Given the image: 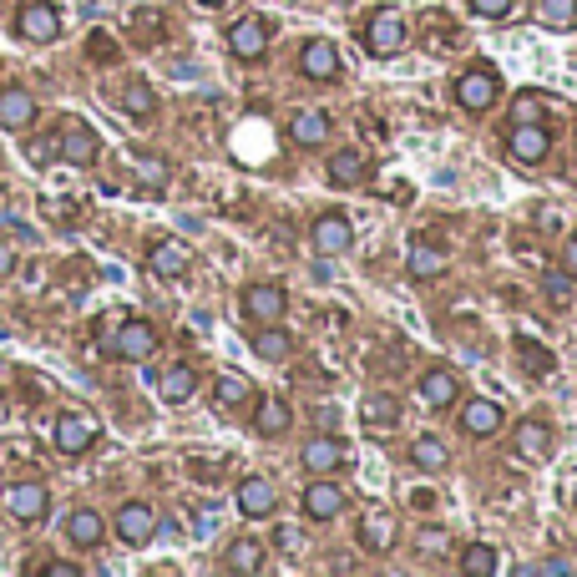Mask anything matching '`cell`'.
Returning <instances> with one entry per match:
<instances>
[{
    "label": "cell",
    "instance_id": "1",
    "mask_svg": "<svg viewBox=\"0 0 577 577\" xmlns=\"http://www.w3.org/2000/svg\"><path fill=\"white\" fill-rule=\"evenodd\" d=\"M152 350H157V329H152L147 319H122V324H117V335H112V345H107V355L132 360V365L152 360Z\"/></svg>",
    "mask_w": 577,
    "mask_h": 577
},
{
    "label": "cell",
    "instance_id": "2",
    "mask_svg": "<svg viewBox=\"0 0 577 577\" xmlns=\"http://www.w3.org/2000/svg\"><path fill=\"white\" fill-rule=\"evenodd\" d=\"M97 446V416H87V410H66V416L56 421V451L61 456H81Z\"/></svg>",
    "mask_w": 577,
    "mask_h": 577
},
{
    "label": "cell",
    "instance_id": "3",
    "mask_svg": "<svg viewBox=\"0 0 577 577\" xmlns=\"http://www.w3.org/2000/svg\"><path fill=\"white\" fill-rule=\"evenodd\" d=\"M405 16L400 11H375L370 16V26H365V51L370 56H395L400 46H405Z\"/></svg>",
    "mask_w": 577,
    "mask_h": 577
},
{
    "label": "cell",
    "instance_id": "4",
    "mask_svg": "<svg viewBox=\"0 0 577 577\" xmlns=\"http://www.w3.org/2000/svg\"><path fill=\"white\" fill-rule=\"evenodd\" d=\"M497 76H491L486 66H471V71H461V81H456V102L466 107V112H486L491 102H497Z\"/></svg>",
    "mask_w": 577,
    "mask_h": 577
},
{
    "label": "cell",
    "instance_id": "5",
    "mask_svg": "<svg viewBox=\"0 0 577 577\" xmlns=\"http://www.w3.org/2000/svg\"><path fill=\"white\" fill-rule=\"evenodd\" d=\"M56 147H61V157H66V162H76V168H92L102 142H97V132H92L87 122H61Z\"/></svg>",
    "mask_w": 577,
    "mask_h": 577
},
{
    "label": "cell",
    "instance_id": "6",
    "mask_svg": "<svg viewBox=\"0 0 577 577\" xmlns=\"http://www.w3.org/2000/svg\"><path fill=\"white\" fill-rule=\"evenodd\" d=\"M289 309V294L279 284H254V289H243V314H249L254 324H279Z\"/></svg>",
    "mask_w": 577,
    "mask_h": 577
},
{
    "label": "cell",
    "instance_id": "7",
    "mask_svg": "<svg viewBox=\"0 0 577 577\" xmlns=\"http://www.w3.org/2000/svg\"><path fill=\"white\" fill-rule=\"evenodd\" d=\"M547 147H552V137H547L542 122H517L512 137H507V152L522 162V168H537V162L547 157Z\"/></svg>",
    "mask_w": 577,
    "mask_h": 577
},
{
    "label": "cell",
    "instance_id": "8",
    "mask_svg": "<svg viewBox=\"0 0 577 577\" xmlns=\"http://www.w3.org/2000/svg\"><path fill=\"white\" fill-rule=\"evenodd\" d=\"M274 507H279L274 481H264V476H243V481H238V512H243V517L264 522V517H274Z\"/></svg>",
    "mask_w": 577,
    "mask_h": 577
},
{
    "label": "cell",
    "instance_id": "9",
    "mask_svg": "<svg viewBox=\"0 0 577 577\" xmlns=\"http://www.w3.org/2000/svg\"><path fill=\"white\" fill-rule=\"evenodd\" d=\"M228 46H233L238 61H259V56L269 51V21H264V16H243V21L228 31Z\"/></svg>",
    "mask_w": 577,
    "mask_h": 577
},
{
    "label": "cell",
    "instance_id": "10",
    "mask_svg": "<svg viewBox=\"0 0 577 577\" xmlns=\"http://www.w3.org/2000/svg\"><path fill=\"white\" fill-rule=\"evenodd\" d=\"M350 243H355V228H350V218H345V213H324V218L314 223V249H319L324 259L345 254Z\"/></svg>",
    "mask_w": 577,
    "mask_h": 577
},
{
    "label": "cell",
    "instance_id": "11",
    "mask_svg": "<svg viewBox=\"0 0 577 577\" xmlns=\"http://www.w3.org/2000/svg\"><path fill=\"white\" fill-rule=\"evenodd\" d=\"M340 51H335V41H309L304 51H299V71L309 76V81H335L340 76Z\"/></svg>",
    "mask_w": 577,
    "mask_h": 577
},
{
    "label": "cell",
    "instance_id": "12",
    "mask_svg": "<svg viewBox=\"0 0 577 577\" xmlns=\"http://www.w3.org/2000/svg\"><path fill=\"white\" fill-rule=\"evenodd\" d=\"M461 431H466V436H481V441L497 436V431H502V405H497V400H481V395L466 400V405H461Z\"/></svg>",
    "mask_w": 577,
    "mask_h": 577
},
{
    "label": "cell",
    "instance_id": "13",
    "mask_svg": "<svg viewBox=\"0 0 577 577\" xmlns=\"http://www.w3.org/2000/svg\"><path fill=\"white\" fill-rule=\"evenodd\" d=\"M188 264H193V254H188V243H178V238L152 243V254H147V269H152V274H162V279L188 274Z\"/></svg>",
    "mask_w": 577,
    "mask_h": 577
},
{
    "label": "cell",
    "instance_id": "14",
    "mask_svg": "<svg viewBox=\"0 0 577 577\" xmlns=\"http://www.w3.org/2000/svg\"><path fill=\"white\" fill-rule=\"evenodd\" d=\"M152 532H157V512H152L147 502H127V507L117 512V537H122V542L142 547Z\"/></svg>",
    "mask_w": 577,
    "mask_h": 577
},
{
    "label": "cell",
    "instance_id": "15",
    "mask_svg": "<svg viewBox=\"0 0 577 577\" xmlns=\"http://www.w3.org/2000/svg\"><path fill=\"white\" fill-rule=\"evenodd\" d=\"M31 122H36V97H31L26 87H6V92H0V127L21 132V127H31Z\"/></svg>",
    "mask_w": 577,
    "mask_h": 577
},
{
    "label": "cell",
    "instance_id": "16",
    "mask_svg": "<svg viewBox=\"0 0 577 577\" xmlns=\"http://www.w3.org/2000/svg\"><path fill=\"white\" fill-rule=\"evenodd\" d=\"M345 512V491L340 486H329V481H314L304 491V517L309 522H329V517H340Z\"/></svg>",
    "mask_w": 577,
    "mask_h": 577
},
{
    "label": "cell",
    "instance_id": "17",
    "mask_svg": "<svg viewBox=\"0 0 577 577\" xmlns=\"http://www.w3.org/2000/svg\"><path fill=\"white\" fill-rule=\"evenodd\" d=\"M6 512H11L16 522H41V517H46V491H41L36 481L11 486V491H6Z\"/></svg>",
    "mask_w": 577,
    "mask_h": 577
},
{
    "label": "cell",
    "instance_id": "18",
    "mask_svg": "<svg viewBox=\"0 0 577 577\" xmlns=\"http://www.w3.org/2000/svg\"><path fill=\"white\" fill-rule=\"evenodd\" d=\"M16 31L26 36V41H56V31H61V16L51 11V6H21V16H16Z\"/></svg>",
    "mask_w": 577,
    "mask_h": 577
},
{
    "label": "cell",
    "instance_id": "19",
    "mask_svg": "<svg viewBox=\"0 0 577 577\" xmlns=\"http://www.w3.org/2000/svg\"><path fill=\"white\" fill-rule=\"evenodd\" d=\"M456 395H461V380H456V370L436 365V370H426V375H421V400H426L431 410H446Z\"/></svg>",
    "mask_w": 577,
    "mask_h": 577
},
{
    "label": "cell",
    "instance_id": "20",
    "mask_svg": "<svg viewBox=\"0 0 577 577\" xmlns=\"http://www.w3.org/2000/svg\"><path fill=\"white\" fill-rule=\"evenodd\" d=\"M512 446H517V456L542 461V456L552 451V426H547V421H522V426L512 431Z\"/></svg>",
    "mask_w": 577,
    "mask_h": 577
},
{
    "label": "cell",
    "instance_id": "21",
    "mask_svg": "<svg viewBox=\"0 0 577 577\" xmlns=\"http://www.w3.org/2000/svg\"><path fill=\"white\" fill-rule=\"evenodd\" d=\"M365 173H370V162H365V152H360V147H340L335 157H329V178H335L340 188L365 183Z\"/></svg>",
    "mask_w": 577,
    "mask_h": 577
},
{
    "label": "cell",
    "instance_id": "22",
    "mask_svg": "<svg viewBox=\"0 0 577 577\" xmlns=\"http://www.w3.org/2000/svg\"><path fill=\"white\" fill-rule=\"evenodd\" d=\"M193 390H198V375H193V365H173V370H162V375H157V395L168 400V405H183Z\"/></svg>",
    "mask_w": 577,
    "mask_h": 577
},
{
    "label": "cell",
    "instance_id": "23",
    "mask_svg": "<svg viewBox=\"0 0 577 577\" xmlns=\"http://www.w3.org/2000/svg\"><path fill=\"white\" fill-rule=\"evenodd\" d=\"M340 441H329V436H314V441H304V451H299V461H304V471H335L340 466Z\"/></svg>",
    "mask_w": 577,
    "mask_h": 577
},
{
    "label": "cell",
    "instance_id": "24",
    "mask_svg": "<svg viewBox=\"0 0 577 577\" xmlns=\"http://www.w3.org/2000/svg\"><path fill=\"white\" fill-rule=\"evenodd\" d=\"M360 416H365V426H370V431H390V426L400 421V405H395V400L380 390V395H365Z\"/></svg>",
    "mask_w": 577,
    "mask_h": 577
},
{
    "label": "cell",
    "instance_id": "25",
    "mask_svg": "<svg viewBox=\"0 0 577 577\" xmlns=\"http://www.w3.org/2000/svg\"><path fill=\"white\" fill-rule=\"evenodd\" d=\"M254 431H264V436H284V431H289V405H284L279 395H264V400H259Z\"/></svg>",
    "mask_w": 577,
    "mask_h": 577
},
{
    "label": "cell",
    "instance_id": "26",
    "mask_svg": "<svg viewBox=\"0 0 577 577\" xmlns=\"http://www.w3.org/2000/svg\"><path fill=\"white\" fill-rule=\"evenodd\" d=\"M102 517L97 512H71V522H66V537H71V547H97L102 542Z\"/></svg>",
    "mask_w": 577,
    "mask_h": 577
},
{
    "label": "cell",
    "instance_id": "27",
    "mask_svg": "<svg viewBox=\"0 0 577 577\" xmlns=\"http://www.w3.org/2000/svg\"><path fill=\"white\" fill-rule=\"evenodd\" d=\"M289 132H294L299 147H324V137H329V117H324V112H299Z\"/></svg>",
    "mask_w": 577,
    "mask_h": 577
},
{
    "label": "cell",
    "instance_id": "28",
    "mask_svg": "<svg viewBox=\"0 0 577 577\" xmlns=\"http://www.w3.org/2000/svg\"><path fill=\"white\" fill-rule=\"evenodd\" d=\"M228 567H233V572H264V542L238 537V542L228 547Z\"/></svg>",
    "mask_w": 577,
    "mask_h": 577
},
{
    "label": "cell",
    "instance_id": "29",
    "mask_svg": "<svg viewBox=\"0 0 577 577\" xmlns=\"http://www.w3.org/2000/svg\"><path fill=\"white\" fill-rule=\"evenodd\" d=\"M254 350H259L264 360H289L294 340H289V329H279V324H264L259 335H254Z\"/></svg>",
    "mask_w": 577,
    "mask_h": 577
},
{
    "label": "cell",
    "instance_id": "30",
    "mask_svg": "<svg viewBox=\"0 0 577 577\" xmlns=\"http://www.w3.org/2000/svg\"><path fill=\"white\" fill-rule=\"evenodd\" d=\"M461 572L491 577V572H497V547H491V542H471V547L461 552Z\"/></svg>",
    "mask_w": 577,
    "mask_h": 577
},
{
    "label": "cell",
    "instance_id": "31",
    "mask_svg": "<svg viewBox=\"0 0 577 577\" xmlns=\"http://www.w3.org/2000/svg\"><path fill=\"white\" fill-rule=\"evenodd\" d=\"M360 542H365L370 552H385V547L395 542V522H390V517H375V512L360 517Z\"/></svg>",
    "mask_w": 577,
    "mask_h": 577
},
{
    "label": "cell",
    "instance_id": "32",
    "mask_svg": "<svg viewBox=\"0 0 577 577\" xmlns=\"http://www.w3.org/2000/svg\"><path fill=\"white\" fill-rule=\"evenodd\" d=\"M446 269V254L436 249V243H416V249H410V274L416 279H436Z\"/></svg>",
    "mask_w": 577,
    "mask_h": 577
},
{
    "label": "cell",
    "instance_id": "33",
    "mask_svg": "<svg viewBox=\"0 0 577 577\" xmlns=\"http://www.w3.org/2000/svg\"><path fill=\"white\" fill-rule=\"evenodd\" d=\"M249 390H254V385L243 380V375H233V370H223V375H218V385H213V395H218V405H223V410L243 405V400H249Z\"/></svg>",
    "mask_w": 577,
    "mask_h": 577
},
{
    "label": "cell",
    "instance_id": "34",
    "mask_svg": "<svg viewBox=\"0 0 577 577\" xmlns=\"http://www.w3.org/2000/svg\"><path fill=\"white\" fill-rule=\"evenodd\" d=\"M517 355H522V365H527L532 375H552V370H557V355L542 350L537 340H517Z\"/></svg>",
    "mask_w": 577,
    "mask_h": 577
},
{
    "label": "cell",
    "instance_id": "35",
    "mask_svg": "<svg viewBox=\"0 0 577 577\" xmlns=\"http://www.w3.org/2000/svg\"><path fill=\"white\" fill-rule=\"evenodd\" d=\"M410 461H416L421 471H441V466H446V446H441L436 436H421L416 446H410Z\"/></svg>",
    "mask_w": 577,
    "mask_h": 577
},
{
    "label": "cell",
    "instance_id": "36",
    "mask_svg": "<svg viewBox=\"0 0 577 577\" xmlns=\"http://www.w3.org/2000/svg\"><path fill=\"white\" fill-rule=\"evenodd\" d=\"M537 16H542V26L562 31L567 21H577V0H537Z\"/></svg>",
    "mask_w": 577,
    "mask_h": 577
},
{
    "label": "cell",
    "instance_id": "37",
    "mask_svg": "<svg viewBox=\"0 0 577 577\" xmlns=\"http://www.w3.org/2000/svg\"><path fill=\"white\" fill-rule=\"evenodd\" d=\"M122 107H127L132 117H152L157 97H152V87H147V81H127V92H122Z\"/></svg>",
    "mask_w": 577,
    "mask_h": 577
},
{
    "label": "cell",
    "instance_id": "38",
    "mask_svg": "<svg viewBox=\"0 0 577 577\" xmlns=\"http://www.w3.org/2000/svg\"><path fill=\"white\" fill-rule=\"evenodd\" d=\"M542 289H547L552 304H567V299H572V279H567L562 269H547V274H542Z\"/></svg>",
    "mask_w": 577,
    "mask_h": 577
},
{
    "label": "cell",
    "instance_id": "39",
    "mask_svg": "<svg viewBox=\"0 0 577 577\" xmlns=\"http://www.w3.org/2000/svg\"><path fill=\"white\" fill-rule=\"evenodd\" d=\"M512 117H517V122H542V97H537V92H522V97L512 102Z\"/></svg>",
    "mask_w": 577,
    "mask_h": 577
},
{
    "label": "cell",
    "instance_id": "40",
    "mask_svg": "<svg viewBox=\"0 0 577 577\" xmlns=\"http://www.w3.org/2000/svg\"><path fill=\"white\" fill-rule=\"evenodd\" d=\"M416 542H421L426 552H446V547H451V537H446L441 527H421V537H416Z\"/></svg>",
    "mask_w": 577,
    "mask_h": 577
},
{
    "label": "cell",
    "instance_id": "41",
    "mask_svg": "<svg viewBox=\"0 0 577 577\" xmlns=\"http://www.w3.org/2000/svg\"><path fill=\"white\" fill-rule=\"evenodd\" d=\"M471 11H476V16H507L512 0H471Z\"/></svg>",
    "mask_w": 577,
    "mask_h": 577
},
{
    "label": "cell",
    "instance_id": "42",
    "mask_svg": "<svg viewBox=\"0 0 577 577\" xmlns=\"http://www.w3.org/2000/svg\"><path fill=\"white\" fill-rule=\"evenodd\" d=\"M562 269H567V274L577 279V233L567 238V249H562Z\"/></svg>",
    "mask_w": 577,
    "mask_h": 577
},
{
    "label": "cell",
    "instance_id": "43",
    "mask_svg": "<svg viewBox=\"0 0 577 577\" xmlns=\"http://www.w3.org/2000/svg\"><path fill=\"white\" fill-rule=\"evenodd\" d=\"M11 269H16V249H11V243H6V238H0V279H6Z\"/></svg>",
    "mask_w": 577,
    "mask_h": 577
},
{
    "label": "cell",
    "instance_id": "44",
    "mask_svg": "<svg viewBox=\"0 0 577 577\" xmlns=\"http://www.w3.org/2000/svg\"><path fill=\"white\" fill-rule=\"evenodd\" d=\"M41 572H51V577H76V562H46Z\"/></svg>",
    "mask_w": 577,
    "mask_h": 577
},
{
    "label": "cell",
    "instance_id": "45",
    "mask_svg": "<svg viewBox=\"0 0 577 577\" xmlns=\"http://www.w3.org/2000/svg\"><path fill=\"white\" fill-rule=\"evenodd\" d=\"M198 6H228V0H198Z\"/></svg>",
    "mask_w": 577,
    "mask_h": 577
},
{
    "label": "cell",
    "instance_id": "46",
    "mask_svg": "<svg viewBox=\"0 0 577 577\" xmlns=\"http://www.w3.org/2000/svg\"><path fill=\"white\" fill-rule=\"evenodd\" d=\"M0 416H6V395H0Z\"/></svg>",
    "mask_w": 577,
    "mask_h": 577
}]
</instances>
